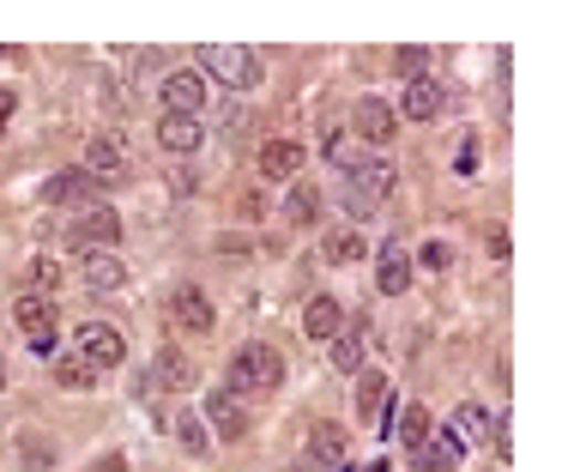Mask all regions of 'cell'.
I'll use <instances>...</instances> for the list:
<instances>
[{
  "label": "cell",
  "mask_w": 568,
  "mask_h": 472,
  "mask_svg": "<svg viewBox=\"0 0 568 472\" xmlns=\"http://www.w3.org/2000/svg\"><path fill=\"white\" fill-rule=\"evenodd\" d=\"M278 381H284V357L266 346V339H249L236 357H230V394H278Z\"/></svg>",
  "instance_id": "obj_1"
},
{
  "label": "cell",
  "mask_w": 568,
  "mask_h": 472,
  "mask_svg": "<svg viewBox=\"0 0 568 472\" xmlns=\"http://www.w3.org/2000/svg\"><path fill=\"white\" fill-rule=\"evenodd\" d=\"M200 61H206V73H212L218 85H230V92H249V85H261V55H254V49L212 43Z\"/></svg>",
  "instance_id": "obj_2"
},
{
  "label": "cell",
  "mask_w": 568,
  "mask_h": 472,
  "mask_svg": "<svg viewBox=\"0 0 568 472\" xmlns=\"http://www.w3.org/2000/svg\"><path fill=\"white\" fill-rule=\"evenodd\" d=\"M387 195H393V164H364V170L345 176V212L351 219H369Z\"/></svg>",
  "instance_id": "obj_3"
},
{
  "label": "cell",
  "mask_w": 568,
  "mask_h": 472,
  "mask_svg": "<svg viewBox=\"0 0 568 472\" xmlns=\"http://www.w3.org/2000/svg\"><path fill=\"white\" fill-rule=\"evenodd\" d=\"M85 176H92L97 188L127 182V146H122V134H97L92 146H85Z\"/></svg>",
  "instance_id": "obj_4"
},
{
  "label": "cell",
  "mask_w": 568,
  "mask_h": 472,
  "mask_svg": "<svg viewBox=\"0 0 568 472\" xmlns=\"http://www.w3.org/2000/svg\"><path fill=\"white\" fill-rule=\"evenodd\" d=\"M67 242H73V249H85V254H115V242H122V219H115L109 207H92L67 231Z\"/></svg>",
  "instance_id": "obj_5"
},
{
  "label": "cell",
  "mask_w": 568,
  "mask_h": 472,
  "mask_svg": "<svg viewBox=\"0 0 568 472\" xmlns=\"http://www.w3.org/2000/svg\"><path fill=\"white\" fill-rule=\"evenodd\" d=\"M158 97H164V116H200L206 109V73H193V67L170 73V80L158 85Z\"/></svg>",
  "instance_id": "obj_6"
},
{
  "label": "cell",
  "mask_w": 568,
  "mask_h": 472,
  "mask_svg": "<svg viewBox=\"0 0 568 472\" xmlns=\"http://www.w3.org/2000/svg\"><path fill=\"white\" fill-rule=\"evenodd\" d=\"M80 357H85L92 369H115V364L127 357V339L115 334L109 322H80Z\"/></svg>",
  "instance_id": "obj_7"
},
{
  "label": "cell",
  "mask_w": 568,
  "mask_h": 472,
  "mask_svg": "<svg viewBox=\"0 0 568 472\" xmlns=\"http://www.w3.org/2000/svg\"><path fill=\"white\" fill-rule=\"evenodd\" d=\"M12 315H19V334L31 339V352H43V357L55 352V303H49V297H24Z\"/></svg>",
  "instance_id": "obj_8"
},
{
  "label": "cell",
  "mask_w": 568,
  "mask_h": 472,
  "mask_svg": "<svg viewBox=\"0 0 568 472\" xmlns=\"http://www.w3.org/2000/svg\"><path fill=\"white\" fill-rule=\"evenodd\" d=\"M460 454H466V442H460L454 430H430V437L411 449V466H418V472H454Z\"/></svg>",
  "instance_id": "obj_9"
},
{
  "label": "cell",
  "mask_w": 568,
  "mask_h": 472,
  "mask_svg": "<svg viewBox=\"0 0 568 472\" xmlns=\"http://www.w3.org/2000/svg\"><path fill=\"white\" fill-rule=\"evenodd\" d=\"M206 418H212V437H224V442H242V437H249V406H242L230 388L206 394Z\"/></svg>",
  "instance_id": "obj_10"
},
{
  "label": "cell",
  "mask_w": 568,
  "mask_h": 472,
  "mask_svg": "<svg viewBox=\"0 0 568 472\" xmlns=\"http://www.w3.org/2000/svg\"><path fill=\"white\" fill-rule=\"evenodd\" d=\"M97 195H103V188H97L85 170H61V176H49V182H43V200H49V207H92Z\"/></svg>",
  "instance_id": "obj_11"
},
{
  "label": "cell",
  "mask_w": 568,
  "mask_h": 472,
  "mask_svg": "<svg viewBox=\"0 0 568 472\" xmlns=\"http://www.w3.org/2000/svg\"><path fill=\"white\" fill-rule=\"evenodd\" d=\"M351 122H357V134H351V139H369V146H387V139L399 134V116H393V104H381V97H364Z\"/></svg>",
  "instance_id": "obj_12"
},
{
  "label": "cell",
  "mask_w": 568,
  "mask_h": 472,
  "mask_svg": "<svg viewBox=\"0 0 568 472\" xmlns=\"http://www.w3.org/2000/svg\"><path fill=\"white\" fill-rule=\"evenodd\" d=\"M170 315L188 327V334H212V327H218V315H212V303H206V291H200V285H176Z\"/></svg>",
  "instance_id": "obj_13"
},
{
  "label": "cell",
  "mask_w": 568,
  "mask_h": 472,
  "mask_svg": "<svg viewBox=\"0 0 568 472\" xmlns=\"http://www.w3.org/2000/svg\"><path fill=\"white\" fill-rule=\"evenodd\" d=\"M393 116H406V122H435V116H442V85H435V80H411Z\"/></svg>",
  "instance_id": "obj_14"
},
{
  "label": "cell",
  "mask_w": 568,
  "mask_h": 472,
  "mask_svg": "<svg viewBox=\"0 0 568 472\" xmlns=\"http://www.w3.org/2000/svg\"><path fill=\"white\" fill-rule=\"evenodd\" d=\"M303 334H308V339H339V334H345V310H339V297H308V310H303Z\"/></svg>",
  "instance_id": "obj_15"
},
{
  "label": "cell",
  "mask_w": 568,
  "mask_h": 472,
  "mask_svg": "<svg viewBox=\"0 0 568 472\" xmlns=\"http://www.w3.org/2000/svg\"><path fill=\"white\" fill-rule=\"evenodd\" d=\"M376 430H387V437H399L406 449H418V442L430 437V412H423V406H393V412H387Z\"/></svg>",
  "instance_id": "obj_16"
},
{
  "label": "cell",
  "mask_w": 568,
  "mask_h": 472,
  "mask_svg": "<svg viewBox=\"0 0 568 472\" xmlns=\"http://www.w3.org/2000/svg\"><path fill=\"white\" fill-rule=\"evenodd\" d=\"M376 285L387 291V297H399V291L411 285V254L399 249V237L381 242V273H376Z\"/></svg>",
  "instance_id": "obj_17"
},
{
  "label": "cell",
  "mask_w": 568,
  "mask_h": 472,
  "mask_svg": "<svg viewBox=\"0 0 568 472\" xmlns=\"http://www.w3.org/2000/svg\"><path fill=\"white\" fill-rule=\"evenodd\" d=\"M200 139H206V127H200V116H164L158 122V146H170V151H200Z\"/></svg>",
  "instance_id": "obj_18"
},
{
  "label": "cell",
  "mask_w": 568,
  "mask_h": 472,
  "mask_svg": "<svg viewBox=\"0 0 568 472\" xmlns=\"http://www.w3.org/2000/svg\"><path fill=\"white\" fill-rule=\"evenodd\" d=\"M296 170H303V146H291V139H273V146H261V176H273V182H291Z\"/></svg>",
  "instance_id": "obj_19"
},
{
  "label": "cell",
  "mask_w": 568,
  "mask_h": 472,
  "mask_svg": "<svg viewBox=\"0 0 568 472\" xmlns=\"http://www.w3.org/2000/svg\"><path fill=\"white\" fill-rule=\"evenodd\" d=\"M151 376H158V388H170V394L193 388V364L182 352H158V357H151Z\"/></svg>",
  "instance_id": "obj_20"
},
{
  "label": "cell",
  "mask_w": 568,
  "mask_h": 472,
  "mask_svg": "<svg viewBox=\"0 0 568 472\" xmlns=\"http://www.w3.org/2000/svg\"><path fill=\"white\" fill-rule=\"evenodd\" d=\"M381 406H387V376L381 369H364V381H357V418H376L381 424Z\"/></svg>",
  "instance_id": "obj_21"
},
{
  "label": "cell",
  "mask_w": 568,
  "mask_h": 472,
  "mask_svg": "<svg viewBox=\"0 0 568 472\" xmlns=\"http://www.w3.org/2000/svg\"><path fill=\"white\" fill-rule=\"evenodd\" d=\"M122 279H127V266L115 261V254H92V261H85V285L92 291H122Z\"/></svg>",
  "instance_id": "obj_22"
},
{
  "label": "cell",
  "mask_w": 568,
  "mask_h": 472,
  "mask_svg": "<svg viewBox=\"0 0 568 472\" xmlns=\"http://www.w3.org/2000/svg\"><path fill=\"white\" fill-rule=\"evenodd\" d=\"M333 369H339V376L364 369V327H351V334H339V339H333Z\"/></svg>",
  "instance_id": "obj_23"
},
{
  "label": "cell",
  "mask_w": 568,
  "mask_h": 472,
  "mask_svg": "<svg viewBox=\"0 0 568 472\" xmlns=\"http://www.w3.org/2000/svg\"><path fill=\"white\" fill-rule=\"evenodd\" d=\"M320 254H327L333 266H345V261H364V254H369V242L357 237V231H333V237H327V249H320Z\"/></svg>",
  "instance_id": "obj_24"
},
{
  "label": "cell",
  "mask_w": 568,
  "mask_h": 472,
  "mask_svg": "<svg viewBox=\"0 0 568 472\" xmlns=\"http://www.w3.org/2000/svg\"><path fill=\"white\" fill-rule=\"evenodd\" d=\"M454 437L460 442H484L490 437V412H484V406H472V400L460 406V412H454Z\"/></svg>",
  "instance_id": "obj_25"
},
{
  "label": "cell",
  "mask_w": 568,
  "mask_h": 472,
  "mask_svg": "<svg viewBox=\"0 0 568 472\" xmlns=\"http://www.w3.org/2000/svg\"><path fill=\"white\" fill-rule=\"evenodd\" d=\"M55 381H61V388H92V381H97V369L85 364L80 352H73V357H55Z\"/></svg>",
  "instance_id": "obj_26"
},
{
  "label": "cell",
  "mask_w": 568,
  "mask_h": 472,
  "mask_svg": "<svg viewBox=\"0 0 568 472\" xmlns=\"http://www.w3.org/2000/svg\"><path fill=\"white\" fill-rule=\"evenodd\" d=\"M327 158L339 164L345 176H351V170H364V146H357L351 134H327Z\"/></svg>",
  "instance_id": "obj_27"
},
{
  "label": "cell",
  "mask_w": 568,
  "mask_h": 472,
  "mask_svg": "<svg viewBox=\"0 0 568 472\" xmlns=\"http://www.w3.org/2000/svg\"><path fill=\"white\" fill-rule=\"evenodd\" d=\"M24 285H31V297H49V291L61 285V261H49V254H36L31 273H24Z\"/></svg>",
  "instance_id": "obj_28"
},
{
  "label": "cell",
  "mask_w": 568,
  "mask_h": 472,
  "mask_svg": "<svg viewBox=\"0 0 568 472\" xmlns=\"http://www.w3.org/2000/svg\"><path fill=\"white\" fill-rule=\"evenodd\" d=\"M284 207H291V219H296V224H315V219H320V195H315L308 182H296Z\"/></svg>",
  "instance_id": "obj_29"
},
{
  "label": "cell",
  "mask_w": 568,
  "mask_h": 472,
  "mask_svg": "<svg viewBox=\"0 0 568 472\" xmlns=\"http://www.w3.org/2000/svg\"><path fill=\"white\" fill-rule=\"evenodd\" d=\"M315 454H320V466H339V461H345V437H339V424H315Z\"/></svg>",
  "instance_id": "obj_30"
},
{
  "label": "cell",
  "mask_w": 568,
  "mask_h": 472,
  "mask_svg": "<svg viewBox=\"0 0 568 472\" xmlns=\"http://www.w3.org/2000/svg\"><path fill=\"white\" fill-rule=\"evenodd\" d=\"M176 437H182V449L206 454V424H200V418H176Z\"/></svg>",
  "instance_id": "obj_31"
},
{
  "label": "cell",
  "mask_w": 568,
  "mask_h": 472,
  "mask_svg": "<svg viewBox=\"0 0 568 472\" xmlns=\"http://www.w3.org/2000/svg\"><path fill=\"white\" fill-rule=\"evenodd\" d=\"M423 61H430L423 49H399V55H393V67L406 73V80H423Z\"/></svg>",
  "instance_id": "obj_32"
},
{
  "label": "cell",
  "mask_w": 568,
  "mask_h": 472,
  "mask_svg": "<svg viewBox=\"0 0 568 472\" xmlns=\"http://www.w3.org/2000/svg\"><path fill=\"white\" fill-rule=\"evenodd\" d=\"M423 266H430V273H442L448 261H454V249H448V242H423V254H418Z\"/></svg>",
  "instance_id": "obj_33"
},
{
  "label": "cell",
  "mask_w": 568,
  "mask_h": 472,
  "mask_svg": "<svg viewBox=\"0 0 568 472\" xmlns=\"http://www.w3.org/2000/svg\"><path fill=\"white\" fill-rule=\"evenodd\" d=\"M24 461H31V472H43L49 466V449H43V442H24Z\"/></svg>",
  "instance_id": "obj_34"
},
{
  "label": "cell",
  "mask_w": 568,
  "mask_h": 472,
  "mask_svg": "<svg viewBox=\"0 0 568 472\" xmlns=\"http://www.w3.org/2000/svg\"><path fill=\"white\" fill-rule=\"evenodd\" d=\"M12 109H19V97H12V92H0V134H7V122H12Z\"/></svg>",
  "instance_id": "obj_35"
},
{
  "label": "cell",
  "mask_w": 568,
  "mask_h": 472,
  "mask_svg": "<svg viewBox=\"0 0 568 472\" xmlns=\"http://www.w3.org/2000/svg\"><path fill=\"white\" fill-rule=\"evenodd\" d=\"M364 472H393V466H387V461H376V466H364Z\"/></svg>",
  "instance_id": "obj_36"
},
{
  "label": "cell",
  "mask_w": 568,
  "mask_h": 472,
  "mask_svg": "<svg viewBox=\"0 0 568 472\" xmlns=\"http://www.w3.org/2000/svg\"><path fill=\"white\" fill-rule=\"evenodd\" d=\"M0 388H7V364H0Z\"/></svg>",
  "instance_id": "obj_37"
}]
</instances>
